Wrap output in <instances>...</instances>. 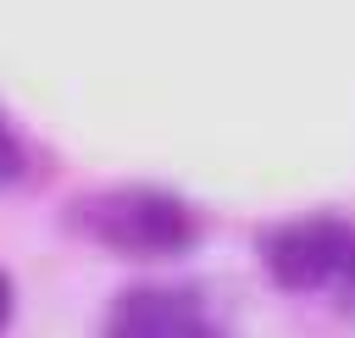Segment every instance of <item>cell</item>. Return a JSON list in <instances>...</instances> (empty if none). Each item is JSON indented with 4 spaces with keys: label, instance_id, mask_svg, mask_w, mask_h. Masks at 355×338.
Instances as JSON below:
<instances>
[{
    "label": "cell",
    "instance_id": "cell-5",
    "mask_svg": "<svg viewBox=\"0 0 355 338\" xmlns=\"http://www.w3.org/2000/svg\"><path fill=\"white\" fill-rule=\"evenodd\" d=\"M338 288H344V305L355 310V244H349V260H344V272H338Z\"/></svg>",
    "mask_w": 355,
    "mask_h": 338
},
{
    "label": "cell",
    "instance_id": "cell-4",
    "mask_svg": "<svg viewBox=\"0 0 355 338\" xmlns=\"http://www.w3.org/2000/svg\"><path fill=\"white\" fill-rule=\"evenodd\" d=\"M22 172H28V155H22L17 133H11V122L0 116V183H17Z\"/></svg>",
    "mask_w": 355,
    "mask_h": 338
},
{
    "label": "cell",
    "instance_id": "cell-6",
    "mask_svg": "<svg viewBox=\"0 0 355 338\" xmlns=\"http://www.w3.org/2000/svg\"><path fill=\"white\" fill-rule=\"evenodd\" d=\"M11 305H17V294H11V277L0 272V327L11 321Z\"/></svg>",
    "mask_w": 355,
    "mask_h": 338
},
{
    "label": "cell",
    "instance_id": "cell-3",
    "mask_svg": "<svg viewBox=\"0 0 355 338\" xmlns=\"http://www.w3.org/2000/svg\"><path fill=\"white\" fill-rule=\"evenodd\" d=\"M105 338H222V327L211 321V310L189 288L139 283V288L111 299Z\"/></svg>",
    "mask_w": 355,
    "mask_h": 338
},
{
    "label": "cell",
    "instance_id": "cell-2",
    "mask_svg": "<svg viewBox=\"0 0 355 338\" xmlns=\"http://www.w3.org/2000/svg\"><path fill=\"white\" fill-rule=\"evenodd\" d=\"M355 244V222L344 216H300V222H277L261 238V266L283 294H316L327 283H338L344 260Z\"/></svg>",
    "mask_w": 355,
    "mask_h": 338
},
{
    "label": "cell",
    "instance_id": "cell-1",
    "mask_svg": "<svg viewBox=\"0 0 355 338\" xmlns=\"http://www.w3.org/2000/svg\"><path fill=\"white\" fill-rule=\"evenodd\" d=\"M67 222H72V233L94 238L100 249H116L133 260H166L200 238L194 211L155 183H111V188L78 194L67 205Z\"/></svg>",
    "mask_w": 355,
    "mask_h": 338
}]
</instances>
